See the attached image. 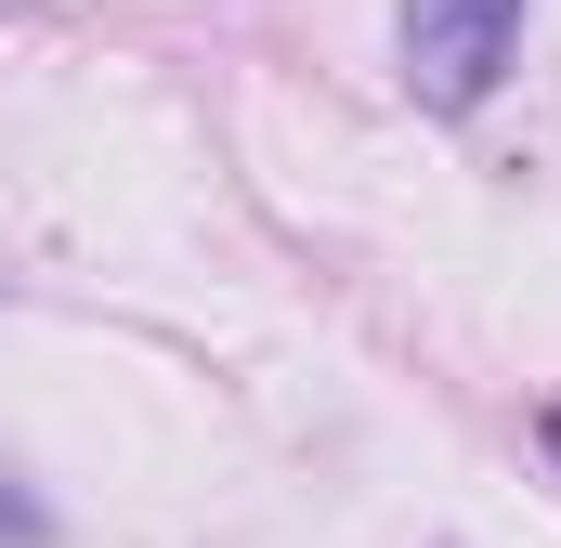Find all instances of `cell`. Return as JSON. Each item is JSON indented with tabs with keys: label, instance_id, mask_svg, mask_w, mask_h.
I'll use <instances>...</instances> for the list:
<instances>
[{
	"label": "cell",
	"instance_id": "cell-2",
	"mask_svg": "<svg viewBox=\"0 0 561 548\" xmlns=\"http://www.w3.org/2000/svg\"><path fill=\"white\" fill-rule=\"evenodd\" d=\"M0 523H13V536H26V548H39V536H53V523H39V510H26V496H0Z\"/></svg>",
	"mask_w": 561,
	"mask_h": 548
},
{
	"label": "cell",
	"instance_id": "cell-1",
	"mask_svg": "<svg viewBox=\"0 0 561 548\" xmlns=\"http://www.w3.org/2000/svg\"><path fill=\"white\" fill-rule=\"evenodd\" d=\"M523 13H536V0H405V92H419L431 118H470V105L510 79Z\"/></svg>",
	"mask_w": 561,
	"mask_h": 548
}]
</instances>
